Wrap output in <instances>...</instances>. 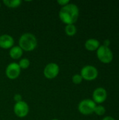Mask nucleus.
Returning <instances> with one entry per match:
<instances>
[{
    "mask_svg": "<svg viewBox=\"0 0 119 120\" xmlns=\"http://www.w3.org/2000/svg\"><path fill=\"white\" fill-rule=\"evenodd\" d=\"M79 16V8L75 4L69 3L62 6L59 11V18L66 25L74 24Z\"/></svg>",
    "mask_w": 119,
    "mask_h": 120,
    "instance_id": "nucleus-1",
    "label": "nucleus"
},
{
    "mask_svg": "<svg viewBox=\"0 0 119 120\" xmlns=\"http://www.w3.org/2000/svg\"><path fill=\"white\" fill-rule=\"evenodd\" d=\"M18 44L22 51H32L37 46V39L33 34L26 32L20 36L18 41Z\"/></svg>",
    "mask_w": 119,
    "mask_h": 120,
    "instance_id": "nucleus-2",
    "label": "nucleus"
},
{
    "mask_svg": "<svg viewBox=\"0 0 119 120\" xmlns=\"http://www.w3.org/2000/svg\"><path fill=\"white\" fill-rule=\"evenodd\" d=\"M96 55L98 60L105 64L110 63L114 59V54L112 49L104 45H100L97 49L96 51Z\"/></svg>",
    "mask_w": 119,
    "mask_h": 120,
    "instance_id": "nucleus-3",
    "label": "nucleus"
},
{
    "mask_svg": "<svg viewBox=\"0 0 119 120\" xmlns=\"http://www.w3.org/2000/svg\"><path fill=\"white\" fill-rule=\"evenodd\" d=\"M96 105V103L92 99H83L79 103L78 110L83 115H89L94 112Z\"/></svg>",
    "mask_w": 119,
    "mask_h": 120,
    "instance_id": "nucleus-4",
    "label": "nucleus"
},
{
    "mask_svg": "<svg viewBox=\"0 0 119 120\" xmlns=\"http://www.w3.org/2000/svg\"><path fill=\"white\" fill-rule=\"evenodd\" d=\"M80 75L83 79L86 81H93L96 79L98 76V70L95 66L87 65L81 68Z\"/></svg>",
    "mask_w": 119,
    "mask_h": 120,
    "instance_id": "nucleus-5",
    "label": "nucleus"
},
{
    "mask_svg": "<svg viewBox=\"0 0 119 120\" xmlns=\"http://www.w3.org/2000/svg\"><path fill=\"white\" fill-rule=\"evenodd\" d=\"M60 72L59 65L55 63H50L46 65L43 69V75L48 79H53L55 78Z\"/></svg>",
    "mask_w": 119,
    "mask_h": 120,
    "instance_id": "nucleus-6",
    "label": "nucleus"
},
{
    "mask_svg": "<svg viewBox=\"0 0 119 120\" xmlns=\"http://www.w3.org/2000/svg\"><path fill=\"white\" fill-rule=\"evenodd\" d=\"M29 111V108L28 104L25 101H20L18 103H15L13 107V112L15 115L20 117V118H23L26 117Z\"/></svg>",
    "mask_w": 119,
    "mask_h": 120,
    "instance_id": "nucleus-7",
    "label": "nucleus"
},
{
    "mask_svg": "<svg viewBox=\"0 0 119 120\" xmlns=\"http://www.w3.org/2000/svg\"><path fill=\"white\" fill-rule=\"evenodd\" d=\"M21 69L17 63H9L6 68V75L10 79H15L20 75Z\"/></svg>",
    "mask_w": 119,
    "mask_h": 120,
    "instance_id": "nucleus-8",
    "label": "nucleus"
},
{
    "mask_svg": "<svg viewBox=\"0 0 119 120\" xmlns=\"http://www.w3.org/2000/svg\"><path fill=\"white\" fill-rule=\"evenodd\" d=\"M107 98V92L103 87H97L93 92V101L97 104L103 103Z\"/></svg>",
    "mask_w": 119,
    "mask_h": 120,
    "instance_id": "nucleus-9",
    "label": "nucleus"
},
{
    "mask_svg": "<svg viewBox=\"0 0 119 120\" xmlns=\"http://www.w3.org/2000/svg\"><path fill=\"white\" fill-rule=\"evenodd\" d=\"M15 43L14 39L12 36L8 34L0 35V47L4 49H11Z\"/></svg>",
    "mask_w": 119,
    "mask_h": 120,
    "instance_id": "nucleus-10",
    "label": "nucleus"
},
{
    "mask_svg": "<svg viewBox=\"0 0 119 120\" xmlns=\"http://www.w3.org/2000/svg\"><path fill=\"white\" fill-rule=\"evenodd\" d=\"M84 46L86 50L89 51H97V49L100 46V43L97 39L95 38H90L86 41Z\"/></svg>",
    "mask_w": 119,
    "mask_h": 120,
    "instance_id": "nucleus-11",
    "label": "nucleus"
},
{
    "mask_svg": "<svg viewBox=\"0 0 119 120\" xmlns=\"http://www.w3.org/2000/svg\"><path fill=\"white\" fill-rule=\"evenodd\" d=\"M22 54H23V51L19 46H13L12 48L10 49L9 56L11 58L14 60L20 58Z\"/></svg>",
    "mask_w": 119,
    "mask_h": 120,
    "instance_id": "nucleus-12",
    "label": "nucleus"
},
{
    "mask_svg": "<svg viewBox=\"0 0 119 120\" xmlns=\"http://www.w3.org/2000/svg\"><path fill=\"white\" fill-rule=\"evenodd\" d=\"M65 32L67 36L72 37L76 34V33L77 32V29L74 24L66 25V26L65 27Z\"/></svg>",
    "mask_w": 119,
    "mask_h": 120,
    "instance_id": "nucleus-13",
    "label": "nucleus"
},
{
    "mask_svg": "<svg viewBox=\"0 0 119 120\" xmlns=\"http://www.w3.org/2000/svg\"><path fill=\"white\" fill-rule=\"evenodd\" d=\"M3 3L9 8H15L20 6L22 1L20 0H4Z\"/></svg>",
    "mask_w": 119,
    "mask_h": 120,
    "instance_id": "nucleus-14",
    "label": "nucleus"
},
{
    "mask_svg": "<svg viewBox=\"0 0 119 120\" xmlns=\"http://www.w3.org/2000/svg\"><path fill=\"white\" fill-rule=\"evenodd\" d=\"M18 65H19L20 69H27L29 68V66L30 65V61L29 59H27L26 58H23L20 59V60L18 63Z\"/></svg>",
    "mask_w": 119,
    "mask_h": 120,
    "instance_id": "nucleus-15",
    "label": "nucleus"
},
{
    "mask_svg": "<svg viewBox=\"0 0 119 120\" xmlns=\"http://www.w3.org/2000/svg\"><path fill=\"white\" fill-rule=\"evenodd\" d=\"M105 112H106V109L103 105H96L94 110V113H95L98 116H102L105 114Z\"/></svg>",
    "mask_w": 119,
    "mask_h": 120,
    "instance_id": "nucleus-16",
    "label": "nucleus"
},
{
    "mask_svg": "<svg viewBox=\"0 0 119 120\" xmlns=\"http://www.w3.org/2000/svg\"><path fill=\"white\" fill-rule=\"evenodd\" d=\"M72 82L75 84H79L82 82L83 81V78L81 76L80 74H76L74 75H73L72 78Z\"/></svg>",
    "mask_w": 119,
    "mask_h": 120,
    "instance_id": "nucleus-17",
    "label": "nucleus"
},
{
    "mask_svg": "<svg viewBox=\"0 0 119 120\" xmlns=\"http://www.w3.org/2000/svg\"><path fill=\"white\" fill-rule=\"evenodd\" d=\"M13 100L15 101V103L22 101V96H21L20 94H15L14 96H13Z\"/></svg>",
    "mask_w": 119,
    "mask_h": 120,
    "instance_id": "nucleus-18",
    "label": "nucleus"
},
{
    "mask_svg": "<svg viewBox=\"0 0 119 120\" xmlns=\"http://www.w3.org/2000/svg\"><path fill=\"white\" fill-rule=\"evenodd\" d=\"M57 2H58V4H60L62 6H64L69 4V0H58Z\"/></svg>",
    "mask_w": 119,
    "mask_h": 120,
    "instance_id": "nucleus-19",
    "label": "nucleus"
},
{
    "mask_svg": "<svg viewBox=\"0 0 119 120\" xmlns=\"http://www.w3.org/2000/svg\"><path fill=\"white\" fill-rule=\"evenodd\" d=\"M110 41L109 40V39H105V41H104V46H107V47H109V46L110 45Z\"/></svg>",
    "mask_w": 119,
    "mask_h": 120,
    "instance_id": "nucleus-20",
    "label": "nucleus"
},
{
    "mask_svg": "<svg viewBox=\"0 0 119 120\" xmlns=\"http://www.w3.org/2000/svg\"><path fill=\"white\" fill-rule=\"evenodd\" d=\"M102 120H115V119L113 117H111V116H106Z\"/></svg>",
    "mask_w": 119,
    "mask_h": 120,
    "instance_id": "nucleus-21",
    "label": "nucleus"
},
{
    "mask_svg": "<svg viewBox=\"0 0 119 120\" xmlns=\"http://www.w3.org/2000/svg\"><path fill=\"white\" fill-rule=\"evenodd\" d=\"M58 120V119H53V120Z\"/></svg>",
    "mask_w": 119,
    "mask_h": 120,
    "instance_id": "nucleus-22",
    "label": "nucleus"
},
{
    "mask_svg": "<svg viewBox=\"0 0 119 120\" xmlns=\"http://www.w3.org/2000/svg\"><path fill=\"white\" fill-rule=\"evenodd\" d=\"M0 7H1V4H0Z\"/></svg>",
    "mask_w": 119,
    "mask_h": 120,
    "instance_id": "nucleus-23",
    "label": "nucleus"
},
{
    "mask_svg": "<svg viewBox=\"0 0 119 120\" xmlns=\"http://www.w3.org/2000/svg\"><path fill=\"white\" fill-rule=\"evenodd\" d=\"M0 35H1V34H0Z\"/></svg>",
    "mask_w": 119,
    "mask_h": 120,
    "instance_id": "nucleus-24",
    "label": "nucleus"
}]
</instances>
